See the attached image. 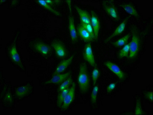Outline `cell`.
<instances>
[{
  "mask_svg": "<svg viewBox=\"0 0 153 115\" xmlns=\"http://www.w3.org/2000/svg\"><path fill=\"white\" fill-rule=\"evenodd\" d=\"M77 80L80 92L83 94L87 93L90 86V79L88 66L84 63H82L80 65Z\"/></svg>",
  "mask_w": 153,
  "mask_h": 115,
  "instance_id": "obj_1",
  "label": "cell"
},
{
  "mask_svg": "<svg viewBox=\"0 0 153 115\" xmlns=\"http://www.w3.org/2000/svg\"><path fill=\"white\" fill-rule=\"evenodd\" d=\"M132 39L130 44V52L129 58L133 59L137 55L140 49V43L139 36L136 31H133Z\"/></svg>",
  "mask_w": 153,
  "mask_h": 115,
  "instance_id": "obj_2",
  "label": "cell"
},
{
  "mask_svg": "<svg viewBox=\"0 0 153 115\" xmlns=\"http://www.w3.org/2000/svg\"><path fill=\"white\" fill-rule=\"evenodd\" d=\"M83 56L84 59L91 66L94 68L97 66V63L91 43H88L84 46L83 51Z\"/></svg>",
  "mask_w": 153,
  "mask_h": 115,
  "instance_id": "obj_3",
  "label": "cell"
},
{
  "mask_svg": "<svg viewBox=\"0 0 153 115\" xmlns=\"http://www.w3.org/2000/svg\"><path fill=\"white\" fill-rule=\"evenodd\" d=\"M104 64L105 66L115 74L120 81H123L125 79L126 74L116 64L112 61H107L104 63Z\"/></svg>",
  "mask_w": 153,
  "mask_h": 115,
  "instance_id": "obj_4",
  "label": "cell"
},
{
  "mask_svg": "<svg viewBox=\"0 0 153 115\" xmlns=\"http://www.w3.org/2000/svg\"><path fill=\"white\" fill-rule=\"evenodd\" d=\"M75 89H76V84L74 82L72 83V86L70 88L68 93L66 96L64 101H63L62 109L66 110L68 109L74 100L75 96Z\"/></svg>",
  "mask_w": 153,
  "mask_h": 115,
  "instance_id": "obj_5",
  "label": "cell"
},
{
  "mask_svg": "<svg viewBox=\"0 0 153 115\" xmlns=\"http://www.w3.org/2000/svg\"><path fill=\"white\" fill-rule=\"evenodd\" d=\"M69 9L70 14L68 17V29L72 42L75 43L78 41L77 33L75 27L74 18L72 13V8Z\"/></svg>",
  "mask_w": 153,
  "mask_h": 115,
  "instance_id": "obj_6",
  "label": "cell"
},
{
  "mask_svg": "<svg viewBox=\"0 0 153 115\" xmlns=\"http://www.w3.org/2000/svg\"><path fill=\"white\" fill-rule=\"evenodd\" d=\"M52 46L58 57L63 58L68 55V51L66 49L65 45L61 41H56L52 43Z\"/></svg>",
  "mask_w": 153,
  "mask_h": 115,
  "instance_id": "obj_7",
  "label": "cell"
},
{
  "mask_svg": "<svg viewBox=\"0 0 153 115\" xmlns=\"http://www.w3.org/2000/svg\"><path fill=\"white\" fill-rule=\"evenodd\" d=\"M91 24L93 28L95 38L97 40L98 38L99 31L100 28V19L96 13L93 10L91 12Z\"/></svg>",
  "mask_w": 153,
  "mask_h": 115,
  "instance_id": "obj_8",
  "label": "cell"
},
{
  "mask_svg": "<svg viewBox=\"0 0 153 115\" xmlns=\"http://www.w3.org/2000/svg\"><path fill=\"white\" fill-rule=\"evenodd\" d=\"M9 54L10 58L12 61L17 66L21 68V69H23V66L21 62V58L17 52L16 46L15 44H13L9 49Z\"/></svg>",
  "mask_w": 153,
  "mask_h": 115,
  "instance_id": "obj_9",
  "label": "cell"
},
{
  "mask_svg": "<svg viewBox=\"0 0 153 115\" xmlns=\"http://www.w3.org/2000/svg\"><path fill=\"white\" fill-rule=\"evenodd\" d=\"M103 9L108 15L114 19H119V14L116 7L112 4H108L104 2L102 3Z\"/></svg>",
  "mask_w": 153,
  "mask_h": 115,
  "instance_id": "obj_10",
  "label": "cell"
},
{
  "mask_svg": "<svg viewBox=\"0 0 153 115\" xmlns=\"http://www.w3.org/2000/svg\"><path fill=\"white\" fill-rule=\"evenodd\" d=\"M71 73L68 72L65 73H59L53 75V77L50 80L46 81L45 84H59L64 82L68 77H70Z\"/></svg>",
  "mask_w": 153,
  "mask_h": 115,
  "instance_id": "obj_11",
  "label": "cell"
},
{
  "mask_svg": "<svg viewBox=\"0 0 153 115\" xmlns=\"http://www.w3.org/2000/svg\"><path fill=\"white\" fill-rule=\"evenodd\" d=\"M127 21H128V18H125L123 20V22L121 23L120 25H119V26L116 28L113 33L105 41V43H108V41H111L112 38L121 34L126 29Z\"/></svg>",
  "mask_w": 153,
  "mask_h": 115,
  "instance_id": "obj_12",
  "label": "cell"
},
{
  "mask_svg": "<svg viewBox=\"0 0 153 115\" xmlns=\"http://www.w3.org/2000/svg\"><path fill=\"white\" fill-rule=\"evenodd\" d=\"M74 57V55H72L69 58L64 60L60 62L56 68L53 74L62 73L65 71L72 63Z\"/></svg>",
  "mask_w": 153,
  "mask_h": 115,
  "instance_id": "obj_13",
  "label": "cell"
},
{
  "mask_svg": "<svg viewBox=\"0 0 153 115\" xmlns=\"http://www.w3.org/2000/svg\"><path fill=\"white\" fill-rule=\"evenodd\" d=\"M77 32L79 36L86 42L91 43L95 40V38L80 24L78 25Z\"/></svg>",
  "mask_w": 153,
  "mask_h": 115,
  "instance_id": "obj_14",
  "label": "cell"
},
{
  "mask_svg": "<svg viewBox=\"0 0 153 115\" xmlns=\"http://www.w3.org/2000/svg\"><path fill=\"white\" fill-rule=\"evenodd\" d=\"M75 9L79 16L81 22L91 24V15L86 10H83L78 6H75Z\"/></svg>",
  "mask_w": 153,
  "mask_h": 115,
  "instance_id": "obj_15",
  "label": "cell"
},
{
  "mask_svg": "<svg viewBox=\"0 0 153 115\" xmlns=\"http://www.w3.org/2000/svg\"><path fill=\"white\" fill-rule=\"evenodd\" d=\"M32 89L31 86L29 85L20 87L16 90V95L20 98H22L27 96L31 91Z\"/></svg>",
  "mask_w": 153,
  "mask_h": 115,
  "instance_id": "obj_16",
  "label": "cell"
},
{
  "mask_svg": "<svg viewBox=\"0 0 153 115\" xmlns=\"http://www.w3.org/2000/svg\"><path fill=\"white\" fill-rule=\"evenodd\" d=\"M34 47L35 49L37 52L44 55H47L50 52V48L49 46L43 42L37 43L35 45Z\"/></svg>",
  "mask_w": 153,
  "mask_h": 115,
  "instance_id": "obj_17",
  "label": "cell"
},
{
  "mask_svg": "<svg viewBox=\"0 0 153 115\" xmlns=\"http://www.w3.org/2000/svg\"><path fill=\"white\" fill-rule=\"evenodd\" d=\"M126 12L134 17H138L139 14L134 7L130 3L123 4L121 5Z\"/></svg>",
  "mask_w": 153,
  "mask_h": 115,
  "instance_id": "obj_18",
  "label": "cell"
},
{
  "mask_svg": "<svg viewBox=\"0 0 153 115\" xmlns=\"http://www.w3.org/2000/svg\"><path fill=\"white\" fill-rule=\"evenodd\" d=\"M131 36V34L129 33L126 35L124 37L119 39L117 41L113 42V45L115 47H119L124 46L126 44H127Z\"/></svg>",
  "mask_w": 153,
  "mask_h": 115,
  "instance_id": "obj_19",
  "label": "cell"
},
{
  "mask_svg": "<svg viewBox=\"0 0 153 115\" xmlns=\"http://www.w3.org/2000/svg\"><path fill=\"white\" fill-rule=\"evenodd\" d=\"M37 2H38V3L40 5H41L44 8L52 12V13H53V14L56 15L58 16H60V15L59 12L53 9L50 5L47 3L44 0H39V1H37Z\"/></svg>",
  "mask_w": 153,
  "mask_h": 115,
  "instance_id": "obj_20",
  "label": "cell"
},
{
  "mask_svg": "<svg viewBox=\"0 0 153 115\" xmlns=\"http://www.w3.org/2000/svg\"><path fill=\"white\" fill-rule=\"evenodd\" d=\"M130 44L129 43L126 44L124 45L118 53L119 57L120 58L124 57H128L129 54Z\"/></svg>",
  "mask_w": 153,
  "mask_h": 115,
  "instance_id": "obj_21",
  "label": "cell"
},
{
  "mask_svg": "<svg viewBox=\"0 0 153 115\" xmlns=\"http://www.w3.org/2000/svg\"><path fill=\"white\" fill-rule=\"evenodd\" d=\"M69 88H66L64 90L61 91L58 97L57 100V105L59 107H60L62 105L63 101H64L66 96L69 90Z\"/></svg>",
  "mask_w": 153,
  "mask_h": 115,
  "instance_id": "obj_22",
  "label": "cell"
},
{
  "mask_svg": "<svg viewBox=\"0 0 153 115\" xmlns=\"http://www.w3.org/2000/svg\"><path fill=\"white\" fill-rule=\"evenodd\" d=\"M99 90V87L98 85H95L92 90L91 95V101L92 104L95 105L97 102V99L98 93Z\"/></svg>",
  "mask_w": 153,
  "mask_h": 115,
  "instance_id": "obj_23",
  "label": "cell"
},
{
  "mask_svg": "<svg viewBox=\"0 0 153 115\" xmlns=\"http://www.w3.org/2000/svg\"><path fill=\"white\" fill-rule=\"evenodd\" d=\"M145 114V112L143 111V109H142L140 100L138 99L136 102V105H135V110L134 114L142 115Z\"/></svg>",
  "mask_w": 153,
  "mask_h": 115,
  "instance_id": "obj_24",
  "label": "cell"
},
{
  "mask_svg": "<svg viewBox=\"0 0 153 115\" xmlns=\"http://www.w3.org/2000/svg\"><path fill=\"white\" fill-rule=\"evenodd\" d=\"M100 72L97 67H95L92 72V77L94 86L96 85V83L100 76Z\"/></svg>",
  "mask_w": 153,
  "mask_h": 115,
  "instance_id": "obj_25",
  "label": "cell"
},
{
  "mask_svg": "<svg viewBox=\"0 0 153 115\" xmlns=\"http://www.w3.org/2000/svg\"><path fill=\"white\" fill-rule=\"evenodd\" d=\"M72 77H69L65 80L64 82L62 83L61 85L60 86L59 88V90L60 91L64 90L66 88H69L70 85L72 84Z\"/></svg>",
  "mask_w": 153,
  "mask_h": 115,
  "instance_id": "obj_26",
  "label": "cell"
},
{
  "mask_svg": "<svg viewBox=\"0 0 153 115\" xmlns=\"http://www.w3.org/2000/svg\"><path fill=\"white\" fill-rule=\"evenodd\" d=\"M80 24L94 38H95L93 28L91 24H85L80 22Z\"/></svg>",
  "mask_w": 153,
  "mask_h": 115,
  "instance_id": "obj_27",
  "label": "cell"
},
{
  "mask_svg": "<svg viewBox=\"0 0 153 115\" xmlns=\"http://www.w3.org/2000/svg\"><path fill=\"white\" fill-rule=\"evenodd\" d=\"M116 86V84L115 83H113L109 84L107 88V92L108 93H111L114 90Z\"/></svg>",
  "mask_w": 153,
  "mask_h": 115,
  "instance_id": "obj_28",
  "label": "cell"
},
{
  "mask_svg": "<svg viewBox=\"0 0 153 115\" xmlns=\"http://www.w3.org/2000/svg\"><path fill=\"white\" fill-rule=\"evenodd\" d=\"M153 91H148L145 93V97L146 99L152 102H153Z\"/></svg>",
  "mask_w": 153,
  "mask_h": 115,
  "instance_id": "obj_29",
  "label": "cell"
},
{
  "mask_svg": "<svg viewBox=\"0 0 153 115\" xmlns=\"http://www.w3.org/2000/svg\"><path fill=\"white\" fill-rule=\"evenodd\" d=\"M45 2L49 4V5H51V6H54L58 4L61 3L62 1H54V0H45Z\"/></svg>",
  "mask_w": 153,
  "mask_h": 115,
  "instance_id": "obj_30",
  "label": "cell"
}]
</instances>
